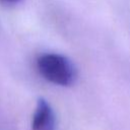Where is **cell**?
I'll return each mask as SVG.
<instances>
[{"instance_id":"6da1fadb","label":"cell","mask_w":130,"mask_h":130,"mask_svg":"<svg viewBox=\"0 0 130 130\" xmlns=\"http://www.w3.org/2000/svg\"><path fill=\"white\" fill-rule=\"evenodd\" d=\"M37 68L46 80L56 85L68 86L74 82L76 77V71L71 61L57 53H46L39 56Z\"/></svg>"},{"instance_id":"7a4b0ae2","label":"cell","mask_w":130,"mask_h":130,"mask_svg":"<svg viewBox=\"0 0 130 130\" xmlns=\"http://www.w3.org/2000/svg\"><path fill=\"white\" fill-rule=\"evenodd\" d=\"M31 130H56L54 112L44 99H40L37 103L31 119Z\"/></svg>"},{"instance_id":"3957f363","label":"cell","mask_w":130,"mask_h":130,"mask_svg":"<svg viewBox=\"0 0 130 130\" xmlns=\"http://www.w3.org/2000/svg\"><path fill=\"white\" fill-rule=\"evenodd\" d=\"M1 1L6 2V3H16V2H18V1H20V0H1Z\"/></svg>"}]
</instances>
